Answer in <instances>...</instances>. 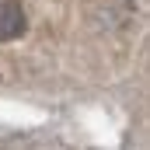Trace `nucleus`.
I'll use <instances>...</instances> for the list:
<instances>
[{
	"label": "nucleus",
	"instance_id": "1",
	"mask_svg": "<svg viewBox=\"0 0 150 150\" xmlns=\"http://www.w3.org/2000/svg\"><path fill=\"white\" fill-rule=\"evenodd\" d=\"M28 32L25 7L18 0H0V42H14Z\"/></svg>",
	"mask_w": 150,
	"mask_h": 150
}]
</instances>
